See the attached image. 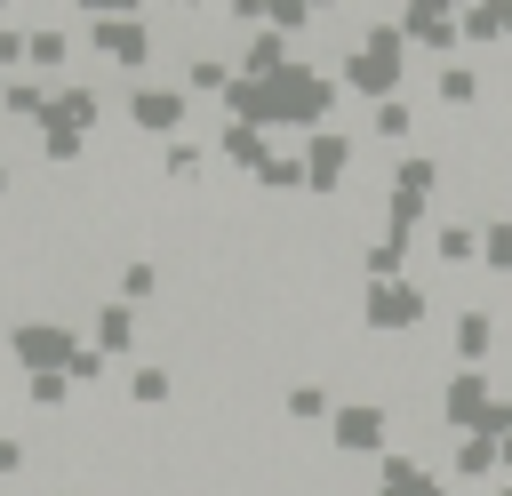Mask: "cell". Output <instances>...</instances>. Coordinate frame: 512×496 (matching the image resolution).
Here are the masks:
<instances>
[{"instance_id":"7a4b0ae2","label":"cell","mask_w":512,"mask_h":496,"mask_svg":"<svg viewBox=\"0 0 512 496\" xmlns=\"http://www.w3.org/2000/svg\"><path fill=\"white\" fill-rule=\"evenodd\" d=\"M416 312H424V296H416L408 280H384V288H376V304H368V320H376V328H400V320H416Z\"/></svg>"},{"instance_id":"7c38bea8","label":"cell","mask_w":512,"mask_h":496,"mask_svg":"<svg viewBox=\"0 0 512 496\" xmlns=\"http://www.w3.org/2000/svg\"><path fill=\"white\" fill-rule=\"evenodd\" d=\"M488 264H512V224H496V232H488Z\"/></svg>"},{"instance_id":"8fae6325","label":"cell","mask_w":512,"mask_h":496,"mask_svg":"<svg viewBox=\"0 0 512 496\" xmlns=\"http://www.w3.org/2000/svg\"><path fill=\"white\" fill-rule=\"evenodd\" d=\"M136 400H168V368H136Z\"/></svg>"},{"instance_id":"9c48e42d","label":"cell","mask_w":512,"mask_h":496,"mask_svg":"<svg viewBox=\"0 0 512 496\" xmlns=\"http://www.w3.org/2000/svg\"><path fill=\"white\" fill-rule=\"evenodd\" d=\"M456 352H488V320H480V312L456 320Z\"/></svg>"},{"instance_id":"8992f818","label":"cell","mask_w":512,"mask_h":496,"mask_svg":"<svg viewBox=\"0 0 512 496\" xmlns=\"http://www.w3.org/2000/svg\"><path fill=\"white\" fill-rule=\"evenodd\" d=\"M96 40H104V56H120V64L144 56V32H136V24H96Z\"/></svg>"},{"instance_id":"ba28073f","label":"cell","mask_w":512,"mask_h":496,"mask_svg":"<svg viewBox=\"0 0 512 496\" xmlns=\"http://www.w3.org/2000/svg\"><path fill=\"white\" fill-rule=\"evenodd\" d=\"M336 176H344V144H336V136H328V144H320V152H312V184H336Z\"/></svg>"},{"instance_id":"277c9868","label":"cell","mask_w":512,"mask_h":496,"mask_svg":"<svg viewBox=\"0 0 512 496\" xmlns=\"http://www.w3.org/2000/svg\"><path fill=\"white\" fill-rule=\"evenodd\" d=\"M176 120H184V96L176 88H144L136 96V128H176Z\"/></svg>"},{"instance_id":"30bf717a","label":"cell","mask_w":512,"mask_h":496,"mask_svg":"<svg viewBox=\"0 0 512 496\" xmlns=\"http://www.w3.org/2000/svg\"><path fill=\"white\" fill-rule=\"evenodd\" d=\"M24 56H32V64H56V56H64V40H56V32H32V40H24Z\"/></svg>"},{"instance_id":"5b68a950","label":"cell","mask_w":512,"mask_h":496,"mask_svg":"<svg viewBox=\"0 0 512 496\" xmlns=\"http://www.w3.org/2000/svg\"><path fill=\"white\" fill-rule=\"evenodd\" d=\"M480 408H488V384H480V376H472V368H464V376H456V384H448V416H456V424H472V416H480Z\"/></svg>"},{"instance_id":"52a82bcc","label":"cell","mask_w":512,"mask_h":496,"mask_svg":"<svg viewBox=\"0 0 512 496\" xmlns=\"http://www.w3.org/2000/svg\"><path fill=\"white\" fill-rule=\"evenodd\" d=\"M384 496H440V488H432L416 464H400V456H392V464H384Z\"/></svg>"},{"instance_id":"6da1fadb","label":"cell","mask_w":512,"mask_h":496,"mask_svg":"<svg viewBox=\"0 0 512 496\" xmlns=\"http://www.w3.org/2000/svg\"><path fill=\"white\" fill-rule=\"evenodd\" d=\"M16 352H24L32 376H56V360H64V368L80 360V344H72L64 328H48V320H24V328H16Z\"/></svg>"},{"instance_id":"4fadbf2b","label":"cell","mask_w":512,"mask_h":496,"mask_svg":"<svg viewBox=\"0 0 512 496\" xmlns=\"http://www.w3.org/2000/svg\"><path fill=\"white\" fill-rule=\"evenodd\" d=\"M16 56H24V40H16V32H0V64H16Z\"/></svg>"},{"instance_id":"3957f363","label":"cell","mask_w":512,"mask_h":496,"mask_svg":"<svg viewBox=\"0 0 512 496\" xmlns=\"http://www.w3.org/2000/svg\"><path fill=\"white\" fill-rule=\"evenodd\" d=\"M384 440V408H344L336 416V448H376Z\"/></svg>"}]
</instances>
